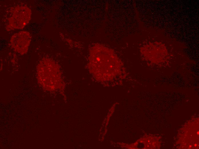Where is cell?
I'll return each mask as SVG.
<instances>
[{"mask_svg": "<svg viewBox=\"0 0 199 149\" xmlns=\"http://www.w3.org/2000/svg\"><path fill=\"white\" fill-rule=\"evenodd\" d=\"M8 13L5 19V28L8 31L23 29L31 18V10L26 5L12 7Z\"/></svg>", "mask_w": 199, "mask_h": 149, "instance_id": "1", "label": "cell"}, {"mask_svg": "<svg viewBox=\"0 0 199 149\" xmlns=\"http://www.w3.org/2000/svg\"><path fill=\"white\" fill-rule=\"evenodd\" d=\"M37 78L42 85L58 83L61 77L59 67L53 61L43 59L38 63L37 67Z\"/></svg>", "mask_w": 199, "mask_h": 149, "instance_id": "2", "label": "cell"}, {"mask_svg": "<svg viewBox=\"0 0 199 149\" xmlns=\"http://www.w3.org/2000/svg\"><path fill=\"white\" fill-rule=\"evenodd\" d=\"M31 41L29 33L22 31L13 34L10 40V45L13 50L21 55L27 53Z\"/></svg>", "mask_w": 199, "mask_h": 149, "instance_id": "3", "label": "cell"}]
</instances>
